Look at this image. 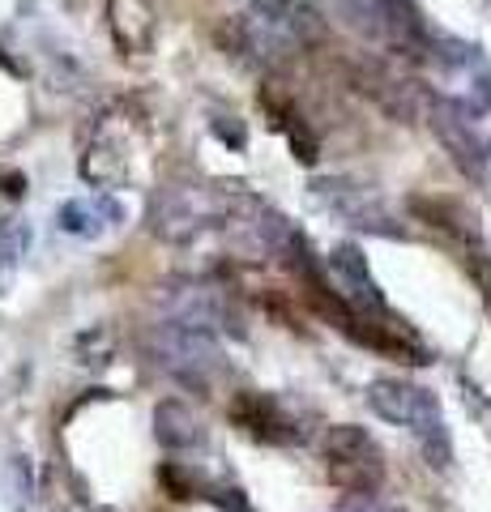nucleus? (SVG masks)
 <instances>
[{"label":"nucleus","instance_id":"1","mask_svg":"<svg viewBox=\"0 0 491 512\" xmlns=\"http://www.w3.org/2000/svg\"><path fill=\"white\" fill-rule=\"evenodd\" d=\"M316 9L329 26L351 35L359 47H372L376 56H393L406 64L432 60L436 35L410 0H316Z\"/></svg>","mask_w":491,"mask_h":512},{"label":"nucleus","instance_id":"2","mask_svg":"<svg viewBox=\"0 0 491 512\" xmlns=\"http://www.w3.org/2000/svg\"><path fill=\"white\" fill-rule=\"evenodd\" d=\"M244 188L240 184H210V180H176L163 184L150 201V231L167 244H193L201 235H223L231 222L235 205H240Z\"/></svg>","mask_w":491,"mask_h":512},{"label":"nucleus","instance_id":"3","mask_svg":"<svg viewBox=\"0 0 491 512\" xmlns=\"http://www.w3.org/2000/svg\"><path fill=\"white\" fill-rule=\"evenodd\" d=\"M368 406L385 423L402 427L406 436L419 444V453L432 470H449L453 444H449L445 410H440V402L423 389V384L402 380V376H380V380L368 384Z\"/></svg>","mask_w":491,"mask_h":512},{"label":"nucleus","instance_id":"4","mask_svg":"<svg viewBox=\"0 0 491 512\" xmlns=\"http://www.w3.org/2000/svg\"><path fill=\"white\" fill-rule=\"evenodd\" d=\"M146 355L163 376H171L184 389H197L205 393L210 384L223 376V342L214 333H201V329H188L180 320H163L158 316L154 325L146 329Z\"/></svg>","mask_w":491,"mask_h":512},{"label":"nucleus","instance_id":"5","mask_svg":"<svg viewBox=\"0 0 491 512\" xmlns=\"http://www.w3.org/2000/svg\"><path fill=\"white\" fill-rule=\"evenodd\" d=\"M154 308H158V316H163V320H180V325L214 333V338L244 329L240 308L231 303V295L223 291V286L205 282V278H176V282L158 286Z\"/></svg>","mask_w":491,"mask_h":512},{"label":"nucleus","instance_id":"6","mask_svg":"<svg viewBox=\"0 0 491 512\" xmlns=\"http://www.w3.org/2000/svg\"><path fill=\"white\" fill-rule=\"evenodd\" d=\"M321 466L329 483L342 487L346 495H372L385 483V453L355 423H338L321 436Z\"/></svg>","mask_w":491,"mask_h":512},{"label":"nucleus","instance_id":"7","mask_svg":"<svg viewBox=\"0 0 491 512\" xmlns=\"http://www.w3.org/2000/svg\"><path fill=\"white\" fill-rule=\"evenodd\" d=\"M440 69V82L449 90L440 99H449L462 116L479 120L483 111H491V64L483 60V52L474 43H462V39H440L436 35V47H432V60Z\"/></svg>","mask_w":491,"mask_h":512},{"label":"nucleus","instance_id":"8","mask_svg":"<svg viewBox=\"0 0 491 512\" xmlns=\"http://www.w3.org/2000/svg\"><path fill=\"white\" fill-rule=\"evenodd\" d=\"M312 201L321 205L325 214H334L338 222L355 231H368V235H406V227L398 222V214L389 210V201L380 197L376 188L359 184V180H346V175H325V180H312Z\"/></svg>","mask_w":491,"mask_h":512},{"label":"nucleus","instance_id":"9","mask_svg":"<svg viewBox=\"0 0 491 512\" xmlns=\"http://www.w3.org/2000/svg\"><path fill=\"white\" fill-rule=\"evenodd\" d=\"M133 150H137V124L124 111H107L94 124L82 154V175L99 188H120L133 180Z\"/></svg>","mask_w":491,"mask_h":512},{"label":"nucleus","instance_id":"10","mask_svg":"<svg viewBox=\"0 0 491 512\" xmlns=\"http://www.w3.org/2000/svg\"><path fill=\"white\" fill-rule=\"evenodd\" d=\"M423 116H427V128L436 133L440 150L449 154V163L466 175V180L483 184L487 180V167H491V150L487 141L479 137V128L470 124V116H462L449 99H440V94H432V99H423Z\"/></svg>","mask_w":491,"mask_h":512},{"label":"nucleus","instance_id":"11","mask_svg":"<svg viewBox=\"0 0 491 512\" xmlns=\"http://www.w3.org/2000/svg\"><path fill=\"white\" fill-rule=\"evenodd\" d=\"M218 39H223V47L235 60L252 64V69H278V64H287L299 52V39H291L274 22L257 18V13H240V18L223 22L218 26Z\"/></svg>","mask_w":491,"mask_h":512},{"label":"nucleus","instance_id":"12","mask_svg":"<svg viewBox=\"0 0 491 512\" xmlns=\"http://www.w3.org/2000/svg\"><path fill=\"white\" fill-rule=\"evenodd\" d=\"M235 423H240L252 440H265V444H287V440H299V423L287 414V406L269 393H244L235 397Z\"/></svg>","mask_w":491,"mask_h":512},{"label":"nucleus","instance_id":"13","mask_svg":"<svg viewBox=\"0 0 491 512\" xmlns=\"http://www.w3.org/2000/svg\"><path fill=\"white\" fill-rule=\"evenodd\" d=\"M60 231L73 235V239H99L107 231H116L124 222V205L116 197H107V192H94V197H73L60 205Z\"/></svg>","mask_w":491,"mask_h":512},{"label":"nucleus","instance_id":"14","mask_svg":"<svg viewBox=\"0 0 491 512\" xmlns=\"http://www.w3.org/2000/svg\"><path fill=\"white\" fill-rule=\"evenodd\" d=\"M107 26H112V39L133 56L150 52L158 35V18L146 0H112L107 5Z\"/></svg>","mask_w":491,"mask_h":512},{"label":"nucleus","instance_id":"15","mask_svg":"<svg viewBox=\"0 0 491 512\" xmlns=\"http://www.w3.org/2000/svg\"><path fill=\"white\" fill-rule=\"evenodd\" d=\"M154 440L167 453H193V448L205 444V427L184 402H163L154 410Z\"/></svg>","mask_w":491,"mask_h":512},{"label":"nucleus","instance_id":"16","mask_svg":"<svg viewBox=\"0 0 491 512\" xmlns=\"http://www.w3.org/2000/svg\"><path fill=\"white\" fill-rule=\"evenodd\" d=\"M244 5H248V13L274 22L278 30H287V35L299 39V43L312 35V13L304 5H295V0H244Z\"/></svg>","mask_w":491,"mask_h":512},{"label":"nucleus","instance_id":"17","mask_svg":"<svg viewBox=\"0 0 491 512\" xmlns=\"http://www.w3.org/2000/svg\"><path fill=\"white\" fill-rule=\"evenodd\" d=\"M462 265H466L470 282L479 286L483 312L491 316V248L483 244V239H470V244H462Z\"/></svg>","mask_w":491,"mask_h":512},{"label":"nucleus","instance_id":"18","mask_svg":"<svg viewBox=\"0 0 491 512\" xmlns=\"http://www.w3.org/2000/svg\"><path fill=\"white\" fill-rule=\"evenodd\" d=\"M26 252V222L22 218H5V227H0V269H13L22 261Z\"/></svg>","mask_w":491,"mask_h":512},{"label":"nucleus","instance_id":"19","mask_svg":"<svg viewBox=\"0 0 491 512\" xmlns=\"http://www.w3.org/2000/svg\"><path fill=\"white\" fill-rule=\"evenodd\" d=\"M342 512H398V508L385 504V500H380V495L372 491V495H346Z\"/></svg>","mask_w":491,"mask_h":512}]
</instances>
